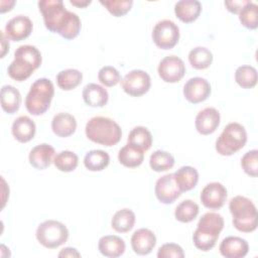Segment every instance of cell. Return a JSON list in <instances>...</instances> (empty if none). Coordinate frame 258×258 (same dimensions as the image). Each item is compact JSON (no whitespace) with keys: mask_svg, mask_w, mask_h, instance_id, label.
<instances>
[{"mask_svg":"<svg viewBox=\"0 0 258 258\" xmlns=\"http://www.w3.org/2000/svg\"><path fill=\"white\" fill-rule=\"evenodd\" d=\"M37 5L46 29L69 40L79 35L81 19L75 12L67 10L61 0H41Z\"/></svg>","mask_w":258,"mask_h":258,"instance_id":"1","label":"cell"},{"mask_svg":"<svg viewBox=\"0 0 258 258\" xmlns=\"http://www.w3.org/2000/svg\"><path fill=\"white\" fill-rule=\"evenodd\" d=\"M41 61V53L36 46L20 45L14 52V59L7 68L8 76L16 82H23L40 67Z\"/></svg>","mask_w":258,"mask_h":258,"instance_id":"2","label":"cell"},{"mask_svg":"<svg viewBox=\"0 0 258 258\" xmlns=\"http://www.w3.org/2000/svg\"><path fill=\"white\" fill-rule=\"evenodd\" d=\"M224 229L223 217L214 212H208L200 219L192 234V242L197 249L207 252L212 250Z\"/></svg>","mask_w":258,"mask_h":258,"instance_id":"3","label":"cell"},{"mask_svg":"<svg viewBox=\"0 0 258 258\" xmlns=\"http://www.w3.org/2000/svg\"><path fill=\"white\" fill-rule=\"evenodd\" d=\"M85 133L89 140L108 147L119 143L122 137V130L119 124L113 119L104 116L91 118L86 124Z\"/></svg>","mask_w":258,"mask_h":258,"instance_id":"4","label":"cell"},{"mask_svg":"<svg viewBox=\"0 0 258 258\" xmlns=\"http://www.w3.org/2000/svg\"><path fill=\"white\" fill-rule=\"evenodd\" d=\"M233 226L240 232L251 233L257 229L258 214L254 203L243 196H236L229 202Z\"/></svg>","mask_w":258,"mask_h":258,"instance_id":"5","label":"cell"},{"mask_svg":"<svg viewBox=\"0 0 258 258\" xmlns=\"http://www.w3.org/2000/svg\"><path fill=\"white\" fill-rule=\"evenodd\" d=\"M54 95V87L46 78L37 79L30 87L25 98V108L31 115L44 114L50 107Z\"/></svg>","mask_w":258,"mask_h":258,"instance_id":"6","label":"cell"},{"mask_svg":"<svg viewBox=\"0 0 258 258\" xmlns=\"http://www.w3.org/2000/svg\"><path fill=\"white\" fill-rule=\"evenodd\" d=\"M247 142V132L240 123H229L216 141V150L220 155L230 156L242 149Z\"/></svg>","mask_w":258,"mask_h":258,"instance_id":"7","label":"cell"},{"mask_svg":"<svg viewBox=\"0 0 258 258\" xmlns=\"http://www.w3.org/2000/svg\"><path fill=\"white\" fill-rule=\"evenodd\" d=\"M35 236L43 247L55 249L68 241L69 230L67 226L59 221L46 220L38 225Z\"/></svg>","mask_w":258,"mask_h":258,"instance_id":"8","label":"cell"},{"mask_svg":"<svg viewBox=\"0 0 258 258\" xmlns=\"http://www.w3.org/2000/svg\"><path fill=\"white\" fill-rule=\"evenodd\" d=\"M151 37L158 48L171 49L179 40V27L169 19L160 20L154 25Z\"/></svg>","mask_w":258,"mask_h":258,"instance_id":"9","label":"cell"},{"mask_svg":"<svg viewBox=\"0 0 258 258\" xmlns=\"http://www.w3.org/2000/svg\"><path fill=\"white\" fill-rule=\"evenodd\" d=\"M123 91L131 97H140L146 94L151 87L150 76L142 70H133L121 80Z\"/></svg>","mask_w":258,"mask_h":258,"instance_id":"10","label":"cell"},{"mask_svg":"<svg viewBox=\"0 0 258 258\" xmlns=\"http://www.w3.org/2000/svg\"><path fill=\"white\" fill-rule=\"evenodd\" d=\"M157 73L163 82L170 84L177 83L184 77L185 64L178 56L167 55L159 61Z\"/></svg>","mask_w":258,"mask_h":258,"instance_id":"11","label":"cell"},{"mask_svg":"<svg viewBox=\"0 0 258 258\" xmlns=\"http://www.w3.org/2000/svg\"><path fill=\"white\" fill-rule=\"evenodd\" d=\"M200 199L207 209L219 210L226 203L227 188L221 182H210L202 189Z\"/></svg>","mask_w":258,"mask_h":258,"instance_id":"12","label":"cell"},{"mask_svg":"<svg viewBox=\"0 0 258 258\" xmlns=\"http://www.w3.org/2000/svg\"><path fill=\"white\" fill-rule=\"evenodd\" d=\"M210 83L201 77L190 78L183 86V96L191 104H199L206 101L211 95Z\"/></svg>","mask_w":258,"mask_h":258,"instance_id":"13","label":"cell"},{"mask_svg":"<svg viewBox=\"0 0 258 258\" xmlns=\"http://www.w3.org/2000/svg\"><path fill=\"white\" fill-rule=\"evenodd\" d=\"M154 192L157 200L164 205L172 204L181 195L175 183L173 173H166L159 177L155 182Z\"/></svg>","mask_w":258,"mask_h":258,"instance_id":"14","label":"cell"},{"mask_svg":"<svg viewBox=\"0 0 258 258\" xmlns=\"http://www.w3.org/2000/svg\"><path fill=\"white\" fill-rule=\"evenodd\" d=\"M33 29L32 21L25 15L11 18L5 25V34L12 41H21L27 38Z\"/></svg>","mask_w":258,"mask_h":258,"instance_id":"15","label":"cell"},{"mask_svg":"<svg viewBox=\"0 0 258 258\" xmlns=\"http://www.w3.org/2000/svg\"><path fill=\"white\" fill-rule=\"evenodd\" d=\"M220 113L216 108L208 107L201 110L195 120L197 131L202 135H209L214 133L220 125Z\"/></svg>","mask_w":258,"mask_h":258,"instance_id":"16","label":"cell"},{"mask_svg":"<svg viewBox=\"0 0 258 258\" xmlns=\"http://www.w3.org/2000/svg\"><path fill=\"white\" fill-rule=\"evenodd\" d=\"M156 245L154 233L146 228L136 230L131 236V247L138 255H148Z\"/></svg>","mask_w":258,"mask_h":258,"instance_id":"17","label":"cell"},{"mask_svg":"<svg viewBox=\"0 0 258 258\" xmlns=\"http://www.w3.org/2000/svg\"><path fill=\"white\" fill-rule=\"evenodd\" d=\"M55 150L54 148L46 143H41L34 146L28 155L29 163L32 167L38 170H44L51 162H53Z\"/></svg>","mask_w":258,"mask_h":258,"instance_id":"18","label":"cell"},{"mask_svg":"<svg viewBox=\"0 0 258 258\" xmlns=\"http://www.w3.org/2000/svg\"><path fill=\"white\" fill-rule=\"evenodd\" d=\"M220 253L226 258H243L248 254L249 245L245 239L237 236H228L220 244Z\"/></svg>","mask_w":258,"mask_h":258,"instance_id":"19","label":"cell"},{"mask_svg":"<svg viewBox=\"0 0 258 258\" xmlns=\"http://www.w3.org/2000/svg\"><path fill=\"white\" fill-rule=\"evenodd\" d=\"M35 131V123L25 115L16 118L11 127L13 137L20 143L29 142L34 137Z\"/></svg>","mask_w":258,"mask_h":258,"instance_id":"20","label":"cell"},{"mask_svg":"<svg viewBox=\"0 0 258 258\" xmlns=\"http://www.w3.org/2000/svg\"><path fill=\"white\" fill-rule=\"evenodd\" d=\"M125 242L122 238L116 235H107L100 238L98 242L99 252L109 258H116L123 255L125 252Z\"/></svg>","mask_w":258,"mask_h":258,"instance_id":"21","label":"cell"},{"mask_svg":"<svg viewBox=\"0 0 258 258\" xmlns=\"http://www.w3.org/2000/svg\"><path fill=\"white\" fill-rule=\"evenodd\" d=\"M202 12V4L198 0H180L174 5L175 16L183 23L196 21Z\"/></svg>","mask_w":258,"mask_h":258,"instance_id":"22","label":"cell"},{"mask_svg":"<svg viewBox=\"0 0 258 258\" xmlns=\"http://www.w3.org/2000/svg\"><path fill=\"white\" fill-rule=\"evenodd\" d=\"M52 132L61 138L73 135L77 129V120L70 113H58L51 120Z\"/></svg>","mask_w":258,"mask_h":258,"instance_id":"23","label":"cell"},{"mask_svg":"<svg viewBox=\"0 0 258 258\" xmlns=\"http://www.w3.org/2000/svg\"><path fill=\"white\" fill-rule=\"evenodd\" d=\"M83 100L90 107H103L108 103L109 94L107 90L98 84H88L83 89Z\"/></svg>","mask_w":258,"mask_h":258,"instance_id":"24","label":"cell"},{"mask_svg":"<svg viewBox=\"0 0 258 258\" xmlns=\"http://www.w3.org/2000/svg\"><path fill=\"white\" fill-rule=\"evenodd\" d=\"M174 180L181 192L191 190L196 187L199 181V172L198 170L189 165H184L178 168L174 173Z\"/></svg>","mask_w":258,"mask_h":258,"instance_id":"25","label":"cell"},{"mask_svg":"<svg viewBox=\"0 0 258 258\" xmlns=\"http://www.w3.org/2000/svg\"><path fill=\"white\" fill-rule=\"evenodd\" d=\"M1 108L5 113L14 114L18 111L21 104L20 92L13 86L5 85L0 92Z\"/></svg>","mask_w":258,"mask_h":258,"instance_id":"26","label":"cell"},{"mask_svg":"<svg viewBox=\"0 0 258 258\" xmlns=\"http://www.w3.org/2000/svg\"><path fill=\"white\" fill-rule=\"evenodd\" d=\"M118 160L125 167H138L144 160V151L134 145L127 143L119 150Z\"/></svg>","mask_w":258,"mask_h":258,"instance_id":"27","label":"cell"},{"mask_svg":"<svg viewBox=\"0 0 258 258\" xmlns=\"http://www.w3.org/2000/svg\"><path fill=\"white\" fill-rule=\"evenodd\" d=\"M135 220L136 217L132 210L121 209L114 214L111 220V227L117 233H127L134 227Z\"/></svg>","mask_w":258,"mask_h":258,"instance_id":"28","label":"cell"},{"mask_svg":"<svg viewBox=\"0 0 258 258\" xmlns=\"http://www.w3.org/2000/svg\"><path fill=\"white\" fill-rule=\"evenodd\" d=\"M110 163V155L101 149H94L86 153L84 165L90 171H101Z\"/></svg>","mask_w":258,"mask_h":258,"instance_id":"29","label":"cell"},{"mask_svg":"<svg viewBox=\"0 0 258 258\" xmlns=\"http://www.w3.org/2000/svg\"><path fill=\"white\" fill-rule=\"evenodd\" d=\"M127 143L134 145L143 151H147L152 145V134L146 127L136 126L130 131Z\"/></svg>","mask_w":258,"mask_h":258,"instance_id":"30","label":"cell"},{"mask_svg":"<svg viewBox=\"0 0 258 258\" xmlns=\"http://www.w3.org/2000/svg\"><path fill=\"white\" fill-rule=\"evenodd\" d=\"M83 81V74L76 69H67L56 75V84L63 91L76 89Z\"/></svg>","mask_w":258,"mask_h":258,"instance_id":"31","label":"cell"},{"mask_svg":"<svg viewBox=\"0 0 258 258\" xmlns=\"http://www.w3.org/2000/svg\"><path fill=\"white\" fill-rule=\"evenodd\" d=\"M188 61L196 70H206L213 62V53L207 47L197 46L188 52Z\"/></svg>","mask_w":258,"mask_h":258,"instance_id":"32","label":"cell"},{"mask_svg":"<svg viewBox=\"0 0 258 258\" xmlns=\"http://www.w3.org/2000/svg\"><path fill=\"white\" fill-rule=\"evenodd\" d=\"M200 212L199 205L191 200L180 202L174 210V218L180 223H189L194 221Z\"/></svg>","mask_w":258,"mask_h":258,"instance_id":"33","label":"cell"},{"mask_svg":"<svg viewBox=\"0 0 258 258\" xmlns=\"http://www.w3.org/2000/svg\"><path fill=\"white\" fill-rule=\"evenodd\" d=\"M258 80L257 71L252 66H241L235 72V81L243 89H252Z\"/></svg>","mask_w":258,"mask_h":258,"instance_id":"34","label":"cell"},{"mask_svg":"<svg viewBox=\"0 0 258 258\" xmlns=\"http://www.w3.org/2000/svg\"><path fill=\"white\" fill-rule=\"evenodd\" d=\"M174 157L167 151L156 150L154 151L149 158V165L152 170L156 172L166 171L173 167Z\"/></svg>","mask_w":258,"mask_h":258,"instance_id":"35","label":"cell"},{"mask_svg":"<svg viewBox=\"0 0 258 258\" xmlns=\"http://www.w3.org/2000/svg\"><path fill=\"white\" fill-rule=\"evenodd\" d=\"M53 164L59 171L71 172L77 168L79 164V157L73 151L63 150L54 156Z\"/></svg>","mask_w":258,"mask_h":258,"instance_id":"36","label":"cell"},{"mask_svg":"<svg viewBox=\"0 0 258 258\" xmlns=\"http://www.w3.org/2000/svg\"><path fill=\"white\" fill-rule=\"evenodd\" d=\"M239 20L241 24L248 29H256L258 27V6L248 1V3L239 12Z\"/></svg>","mask_w":258,"mask_h":258,"instance_id":"37","label":"cell"},{"mask_svg":"<svg viewBox=\"0 0 258 258\" xmlns=\"http://www.w3.org/2000/svg\"><path fill=\"white\" fill-rule=\"evenodd\" d=\"M100 3L115 17L127 14L133 5L132 0H100Z\"/></svg>","mask_w":258,"mask_h":258,"instance_id":"38","label":"cell"},{"mask_svg":"<svg viewBox=\"0 0 258 258\" xmlns=\"http://www.w3.org/2000/svg\"><path fill=\"white\" fill-rule=\"evenodd\" d=\"M241 167L244 172L252 177L258 175V150L247 151L241 158Z\"/></svg>","mask_w":258,"mask_h":258,"instance_id":"39","label":"cell"},{"mask_svg":"<svg viewBox=\"0 0 258 258\" xmlns=\"http://www.w3.org/2000/svg\"><path fill=\"white\" fill-rule=\"evenodd\" d=\"M98 80L105 87H114L121 82V75L117 69L111 66H105L99 70Z\"/></svg>","mask_w":258,"mask_h":258,"instance_id":"40","label":"cell"},{"mask_svg":"<svg viewBox=\"0 0 258 258\" xmlns=\"http://www.w3.org/2000/svg\"><path fill=\"white\" fill-rule=\"evenodd\" d=\"M158 258H183V249L175 243H166L159 247L157 251Z\"/></svg>","mask_w":258,"mask_h":258,"instance_id":"41","label":"cell"},{"mask_svg":"<svg viewBox=\"0 0 258 258\" xmlns=\"http://www.w3.org/2000/svg\"><path fill=\"white\" fill-rule=\"evenodd\" d=\"M249 0H234V1H225L224 4L227 10L234 14H239L241 9L248 3Z\"/></svg>","mask_w":258,"mask_h":258,"instance_id":"42","label":"cell"},{"mask_svg":"<svg viewBox=\"0 0 258 258\" xmlns=\"http://www.w3.org/2000/svg\"><path fill=\"white\" fill-rule=\"evenodd\" d=\"M57 256L58 257H81V254L78 252V250L76 248L67 247V248L61 249Z\"/></svg>","mask_w":258,"mask_h":258,"instance_id":"43","label":"cell"},{"mask_svg":"<svg viewBox=\"0 0 258 258\" xmlns=\"http://www.w3.org/2000/svg\"><path fill=\"white\" fill-rule=\"evenodd\" d=\"M1 32V57H4L6 52L9 50V40H8V37L6 36L5 32L3 31H0Z\"/></svg>","mask_w":258,"mask_h":258,"instance_id":"44","label":"cell"},{"mask_svg":"<svg viewBox=\"0 0 258 258\" xmlns=\"http://www.w3.org/2000/svg\"><path fill=\"white\" fill-rule=\"evenodd\" d=\"M15 1H1V8H0V12L4 13L6 11H10L13 6L15 5Z\"/></svg>","mask_w":258,"mask_h":258,"instance_id":"45","label":"cell"},{"mask_svg":"<svg viewBox=\"0 0 258 258\" xmlns=\"http://www.w3.org/2000/svg\"><path fill=\"white\" fill-rule=\"evenodd\" d=\"M70 3L79 8H86L92 3L91 0H70Z\"/></svg>","mask_w":258,"mask_h":258,"instance_id":"46","label":"cell"}]
</instances>
